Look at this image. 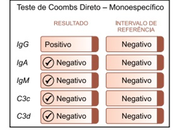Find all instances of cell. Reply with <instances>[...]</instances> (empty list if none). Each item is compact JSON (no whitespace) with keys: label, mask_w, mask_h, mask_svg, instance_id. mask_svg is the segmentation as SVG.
Returning a JSON list of instances; mask_svg holds the SVG:
<instances>
[{"label":"cell","mask_w":177,"mask_h":130,"mask_svg":"<svg viewBox=\"0 0 177 130\" xmlns=\"http://www.w3.org/2000/svg\"><path fill=\"white\" fill-rule=\"evenodd\" d=\"M42 107H97L100 93L96 89H43L40 93Z\"/></svg>","instance_id":"cell-6"},{"label":"cell","mask_w":177,"mask_h":130,"mask_svg":"<svg viewBox=\"0 0 177 130\" xmlns=\"http://www.w3.org/2000/svg\"><path fill=\"white\" fill-rule=\"evenodd\" d=\"M105 76L107 89H162L165 85L161 71H109Z\"/></svg>","instance_id":"cell-1"},{"label":"cell","mask_w":177,"mask_h":130,"mask_svg":"<svg viewBox=\"0 0 177 130\" xmlns=\"http://www.w3.org/2000/svg\"><path fill=\"white\" fill-rule=\"evenodd\" d=\"M40 80L42 89H97L100 86L95 71L43 72Z\"/></svg>","instance_id":"cell-3"},{"label":"cell","mask_w":177,"mask_h":130,"mask_svg":"<svg viewBox=\"0 0 177 130\" xmlns=\"http://www.w3.org/2000/svg\"><path fill=\"white\" fill-rule=\"evenodd\" d=\"M44 72L97 71L100 58L95 54H44L41 55Z\"/></svg>","instance_id":"cell-4"},{"label":"cell","mask_w":177,"mask_h":130,"mask_svg":"<svg viewBox=\"0 0 177 130\" xmlns=\"http://www.w3.org/2000/svg\"><path fill=\"white\" fill-rule=\"evenodd\" d=\"M40 121L42 124L95 125L100 121V111L96 107H43Z\"/></svg>","instance_id":"cell-8"},{"label":"cell","mask_w":177,"mask_h":130,"mask_svg":"<svg viewBox=\"0 0 177 130\" xmlns=\"http://www.w3.org/2000/svg\"><path fill=\"white\" fill-rule=\"evenodd\" d=\"M165 57L160 54H109L105 57L107 71H163Z\"/></svg>","instance_id":"cell-7"},{"label":"cell","mask_w":177,"mask_h":130,"mask_svg":"<svg viewBox=\"0 0 177 130\" xmlns=\"http://www.w3.org/2000/svg\"><path fill=\"white\" fill-rule=\"evenodd\" d=\"M105 51L109 54H160L165 51L162 36H107Z\"/></svg>","instance_id":"cell-10"},{"label":"cell","mask_w":177,"mask_h":130,"mask_svg":"<svg viewBox=\"0 0 177 130\" xmlns=\"http://www.w3.org/2000/svg\"><path fill=\"white\" fill-rule=\"evenodd\" d=\"M165 103L162 89H108L105 92L108 107H162Z\"/></svg>","instance_id":"cell-5"},{"label":"cell","mask_w":177,"mask_h":130,"mask_svg":"<svg viewBox=\"0 0 177 130\" xmlns=\"http://www.w3.org/2000/svg\"><path fill=\"white\" fill-rule=\"evenodd\" d=\"M99 49L97 36H42L40 39L44 54H95Z\"/></svg>","instance_id":"cell-9"},{"label":"cell","mask_w":177,"mask_h":130,"mask_svg":"<svg viewBox=\"0 0 177 130\" xmlns=\"http://www.w3.org/2000/svg\"><path fill=\"white\" fill-rule=\"evenodd\" d=\"M165 121L162 107H108L105 110L107 124L162 125Z\"/></svg>","instance_id":"cell-2"}]
</instances>
